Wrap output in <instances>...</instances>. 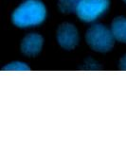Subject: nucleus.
I'll return each mask as SVG.
<instances>
[{
  "mask_svg": "<svg viewBox=\"0 0 126 151\" xmlns=\"http://www.w3.org/2000/svg\"><path fill=\"white\" fill-rule=\"evenodd\" d=\"M110 29L115 41L126 44V17H116L111 23Z\"/></svg>",
  "mask_w": 126,
  "mask_h": 151,
  "instance_id": "423d86ee",
  "label": "nucleus"
},
{
  "mask_svg": "<svg viewBox=\"0 0 126 151\" xmlns=\"http://www.w3.org/2000/svg\"><path fill=\"white\" fill-rule=\"evenodd\" d=\"M88 46L99 53H106L113 48L115 39L111 29L102 24H94L85 33Z\"/></svg>",
  "mask_w": 126,
  "mask_h": 151,
  "instance_id": "f03ea898",
  "label": "nucleus"
},
{
  "mask_svg": "<svg viewBox=\"0 0 126 151\" xmlns=\"http://www.w3.org/2000/svg\"><path fill=\"white\" fill-rule=\"evenodd\" d=\"M119 68L122 70H126V54L122 56V58L119 60Z\"/></svg>",
  "mask_w": 126,
  "mask_h": 151,
  "instance_id": "1a4fd4ad",
  "label": "nucleus"
},
{
  "mask_svg": "<svg viewBox=\"0 0 126 151\" xmlns=\"http://www.w3.org/2000/svg\"><path fill=\"white\" fill-rule=\"evenodd\" d=\"M81 0H58L59 9L64 13L76 12Z\"/></svg>",
  "mask_w": 126,
  "mask_h": 151,
  "instance_id": "0eeeda50",
  "label": "nucleus"
},
{
  "mask_svg": "<svg viewBox=\"0 0 126 151\" xmlns=\"http://www.w3.org/2000/svg\"><path fill=\"white\" fill-rule=\"evenodd\" d=\"M56 39L58 45L66 50H72L78 45L80 36L76 27L70 23H64L59 26Z\"/></svg>",
  "mask_w": 126,
  "mask_h": 151,
  "instance_id": "20e7f679",
  "label": "nucleus"
},
{
  "mask_svg": "<svg viewBox=\"0 0 126 151\" xmlns=\"http://www.w3.org/2000/svg\"><path fill=\"white\" fill-rule=\"evenodd\" d=\"M4 70H20V71H24V70H29L30 67L28 66L27 63H22V61H12V63H10L6 64L3 67Z\"/></svg>",
  "mask_w": 126,
  "mask_h": 151,
  "instance_id": "6e6552de",
  "label": "nucleus"
},
{
  "mask_svg": "<svg viewBox=\"0 0 126 151\" xmlns=\"http://www.w3.org/2000/svg\"><path fill=\"white\" fill-rule=\"evenodd\" d=\"M109 6V0H81L75 13L81 21L93 23L104 15Z\"/></svg>",
  "mask_w": 126,
  "mask_h": 151,
  "instance_id": "7ed1b4c3",
  "label": "nucleus"
},
{
  "mask_svg": "<svg viewBox=\"0 0 126 151\" xmlns=\"http://www.w3.org/2000/svg\"><path fill=\"white\" fill-rule=\"evenodd\" d=\"M44 45V39L38 33H29L21 42V52L26 56L34 57L38 55Z\"/></svg>",
  "mask_w": 126,
  "mask_h": 151,
  "instance_id": "39448f33",
  "label": "nucleus"
},
{
  "mask_svg": "<svg viewBox=\"0 0 126 151\" xmlns=\"http://www.w3.org/2000/svg\"><path fill=\"white\" fill-rule=\"evenodd\" d=\"M46 18V8L41 0H25L12 13V22L19 28L41 25Z\"/></svg>",
  "mask_w": 126,
  "mask_h": 151,
  "instance_id": "f257e3e1",
  "label": "nucleus"
},
{
  "mask_svg": "<svg viewBox=\"0 0 126 151\" xmlns=\"http://www.w3.org/2000/svg\"><path fill=\"white\" fill-rule=\"evenodd\" d=\"M123 2H124V3L126 4V0H123Z\"/></svg>",
  "mask_w": 126,
  "mask_h": 151,
  "instance_id": "9d476101",
  "label": "nucleus"
}]
</instances>
